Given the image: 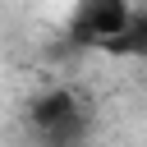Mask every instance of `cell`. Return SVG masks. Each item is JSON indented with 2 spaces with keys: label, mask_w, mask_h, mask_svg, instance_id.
I'll use <instances>...</instances> for the list:
<instances>
[{
  "label": "cell",
  "mask_w": 147,
  "mask_h": 147,
  "mask_svg": "<svg viewBox=\"0 0 147 147\" xmlns=\"http://www.w3.org/2000/svg\"><path fill=\"white\" fill-rule=\"evenodd\" d=\"M101 51H110V55H147V9H142V14H129L124 32L110 37Z\"/></svg>",
  "instance_id": "3"
},
{
  "label": "cell",
  "mask_w": 147,
  "mask_h": 147,
  "mask_svg": "<svg viewBox=\"0 0 147 147\" xmlns=\"http://www.w3.org/2000/svg\"><path fill=\"white\" fill-rule=\"evenodd\" d=\"M129 14H133L129 0H78L74 23H69V37L78 46H106L110 37L124 32Z\"/></svg>",
  "instance_id": "1"
},
{
  "label": "cell",
  "mask_w": 147,
  "mask_h": 147,
  "mask_svg": "<svg viewBox=\"0 0 147 147\" xmlns=\"http://www.w3.org/2000/svg\"><path fill=\"white\" fill-rule=\"evenodd\" d=\"M28 119H32V129H37L41 138H55V142H69V138L83 133L74 92H46V96H37L32 110H28Z\"/></svg>",
  "instance_id": "2"
}]
</instances>
